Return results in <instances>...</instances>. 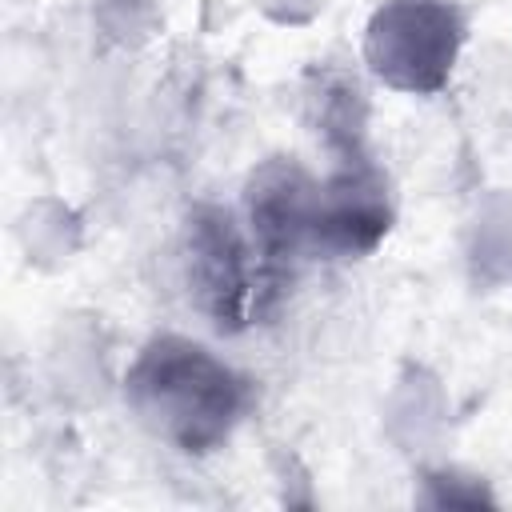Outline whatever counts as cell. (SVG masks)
Returning <instances> with one entry per match:
<instances>
[{"label":"cell","instance_id":"obj_1","mask_svg":"<svg viewBox=\"0 0 512 512\" xmlns=\"http://www.w3.org/2000/svg\"><path fill=\"white\" fill-rule=\"evenodd\" d=\"M124 404L136 424L184 456L228 444L252 408V384L208 344L160 332L140 344L124 372Z\"/></svg>","mask_w":512,"mask_h":512},{"label":"cell","instance_id":"obj_2","mask_svg":"<svg viewBox=\"0 0 512 512\" xmlns=\"http://www.w3.org/2000/svg\"><path fill=\"white\" fill-rule=\"evenodd\" d=\"M180 268L192 308L216 332H244L268 304H276L244 220L224 204L200 200L184 212Z\"/></svg>","mask_w":512,"mask_h":512},{"label":"cell","instance_id":"obj_3","mask_svg":"<svg viewBox=\"0 0 512 512\" xmlns=\"http://www.w3.org/2000/svg\"><path fill=\"white\" fill-rule=\"evenodd\" d=\"M464 40L468 16L456 0H380L364 28V64L392 92L436 96Z\"/></svg>","mask_w":512,"mask_h":512},{"label":"cell","instance_id":"obj_4","mask_svg":"<svg viewBox=\"0 0 512 512\" xmlns=\"http://www.w3.org/2000/svg\"><path fill=\"white\" fill-rule=\"evenodd\" d=\"M316 204L320 180L292 156H268L244 180V228L264 264L272 300H280L292 268L316 256Z\"/></svg>","mask_w":512,"mask_h":512},{"label":"cell","instance_id":"obj_5","mask_svg":"<svg viewBox=\"0 0 512 512\" xmlns=\"http://www.w3.org/2000/svg\"><path fill=\"white\" fill-rule=\"evenodd\" d=\"M396 204L392 184L368 152L336 160V168L320 180L316 204V256L328 260H360L376 252V244L392 232Z\"/></svg>","mask_w":512,"mask_h":512},{"label":"cell","instance_id":"obj_6","mask_svg":"<svg viewBox=\"0 0 512 512\" xmlns=\"http://www.w3.org/2000/svg\"><path fill=\"white\" fill-rule=\"evenodd\" d=\"M304 124L332 152V160L360 156L364 152V124H368L364 84L336 64L312 68L304 76Z\"/></svg>","mask_w":512,"mask_h":512}]
</instances>
